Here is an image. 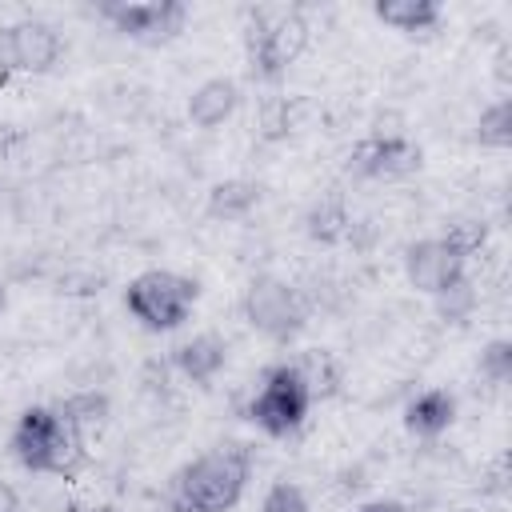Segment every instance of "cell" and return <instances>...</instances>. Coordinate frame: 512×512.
Instances as JSON below:
<instances>
[{"instance_id": "1", "label": "cell", "mask_w": 512, "mask_h": 512, "mask_svg": "<svg viewBox=\"0 0 512 512\" xmlns=\"http://www.w3.org/2000/svg\"><path fill=\"white\" fill-rule=\"evenodd\" d=\"M248 476H252V452L244 444H216L172 476V508L176 512H228L240 504Z\"/></svg>"}, {"instance_id": "2", "label": "cell", "mask_w": 512, "mask_h": 512, "mask_svg": "<svg viewBox=\"0 0 512 512\" xmlns=\"http://www.w3.org/2000/svg\"><path fill=\"white\" fill-rule=\"evenodd\" d=\"M8 448L24 472L36 476H76L84 468V436L60 416L56 404H32L16 416Z\"/></svg>"}, {"instance_id": "3", "label": "cell", "mask_w": 512, "mask_h": 512, "mask_svg": "<svg viewBox=\"0 0 512 512\" xmlns=\"http://www.w3.org/2000/svg\"><path fill=\"white\" fill-rule=\"evenodd\" d=\"M244 56L248 72L264 84H276L288 76V68L308 48V20L292 4H260L244 12Z\"/></svg>"}, {"instance_id": "4", "label": "cell", "mask_w": 512, "mask_h": 512, "mask_svg": "<svg viewBox=\"0 0 512 512\" xmlns=\"http://www.w3.org/2000/svg\"><path fill=\"white\" fill-rule=\"evenodd\" d=\"M200 300V284L172 268H148L128 280L124 308L144 332H176Z\"/></svg>"}, {"instance_id": "5", "label": "cell", "mask_w": 512, "mask_h": 512, "mask_svg": "<svg viewBox=\"0 0 512 512\" xmlns=\"http://www.w3.org/2000/svg\"><path fill=\"white\" fill-rule=\"evenodd\" d=\"M312 392L304 384V376L296 372L292 360H280V364H268L264 376H260V388L256 396L248 400L244 416L272 440H288L304 428L308 412H312Z\"/></svg>"}, {"instance_id": "6", "label": "cell", "mask_w": 512, "mask_h": 512, "mask_svg": "<svg viewBox=\"0 0 512 512\" xmlns=\"http://www.w3.org/2000/svg\"><path fill=\"white\" fill-rule=\"evenodd\" d=\"M240 312H244L248 328H256V332H260L264 340H272V344L296 340V336L304 332V324H308V304H304V296H300L288 280L268 276V272L248 280V288H244V296H240Z\"/></svg>"}, {"instance_id": "7", "label": "cell", "mask_w": 512, "mask_h": 512, "mask_svg": "<svg viewBox=\"0 0 512 512\" xmlns=\"http://www.w3.org/2000/svg\"><path fill=\"white\" fill-rule=\"evenodd\" d=\"M96 16L112 32H120L124 40L144 44V48H160L184 32L188 4L184 0H104L96 8Z\"/></svg>"}, {"instance_id": "8", "label": "cell", "mask_w": 512, "mask_h": 512, "mask_svg": "<svg viewBox=\"0 0 512 512\" xmlns=\"http://www.w3.org/2000/svg\"><path fill=\"white\" fill-rule=\"evenodd\" d=\"M64 56V40L48 20H16L0 28V80L44 76Z\"/></svg>"}, {"instance_id": "9", "label": "cell", "mask_w": 512, "mask_h": 512, "mask_svg": "<svg viewBox=\"0 0 512 512\" xmlns=\"http://www.w3.org/2000/svg\"><path fill=\"white\" fill-rule=\"evenodd\" d=\"M420 164L424 148L404 132H372L348 152V172H356L360 180H404L420 172Z\"/></svg>"}, {"instance_id": "10", "label": "cell", "mask_w": 512, "mask_h": 512, "mask_svg": "<svg viewBox=\"0 0 512 512\" xmlns=\"http://www.w3.org/2000/svg\"><path fill=\"white\" fill-rule=\"evenodd\" d=\"M404 276L416 292L436 300L440 292H448L452 284H460L468 276V260L444 236H424L404 248Z\"/></svg>"}, {"instance_id": "11", "label": "cell", "mask_w": 512, "mask_h": 512, "mask_svg": "<svg viewBox=\"0 0 512 512\" xmlns=\"http://www.w3.org/2000/svg\"><path fill=\"white\" fill-rule=\"evenodd\" d=\"M172 368L196 388H212V380L228 368V340L216 332H196L172 348Z\"/></svg>"}, {"instance_id": "12", "label": "cell", "mask_w": 512, "mask_h": 512, "mask_svg": "<svg viewBox=\"0 0 512 512\" xmlns=\"http://www.w3.org/2000/svg\"><path fill=\"white\" fill-rule=\"evenodd\" d=\"M240 108V84L232 76H208L188 96V120L204 132H216L224 120H232Z\"/></svg>"}, {"instance_id": "13", "label": "cell", "mask_w": 512, "mask_h": 512, "mask_svg": "<svg viewBox=\"0 0 512 512\" xmlns=\"http://www.w3.org/2000/svg\"><path fill=\"white\" fill-rule=\"evenodd\" d=\"M456 412H460L456 392H448V388H424V392H416L404 404V428L416 440H436V436H444L456 424Z\"/></svg>"}, {"instance_id": "14", "label": "cell", "mask_w": 512, "mask_h": 512, "mask_svg": "<svg viewBox=\"0 0 512 512\" xmlns=\"http://www.w3.org/2000/svg\"><path fill=\"white\" fill-rule=\"evenodd\" d=\"M372 12L380 24H388L408 40H428L444 20L440 0H376Z\"/></svg>"}, {"instance_id": "15", "label": "cell", "mask_w": 512, "mask_h": 512, "mask_svg": "<svg viewBox=\"0 0 512 512\" xmlns=\"http://www.w3.org/2000/svg\"><path fill=\"white\" fill-rule=\"evenodd\" d=\"M264 200V188L248 176H228V180H216L208 188V204L204 212L212 220H224V224H236V220H248Z\"/></svg>"}, {"instance_id": "16", "label": "cell", "mask_w": 512, "mask_h": 512, "mask_svg": "<svg viewBox=\"0 0 512 512\" xmlns=\"http://www.w3.org/2000/svg\"><path fill=\"white\" fill-rule=\"evenodd\" d=\"M304 236L316 240V244H328V248L332 244H344L352 236V212H348V204H344L340 192H328V196H320V200L308 204V212H304Z\"/></svg>"}, {"instance_id": "17", "label": "cell", "mask_w": 512, "mask_h": 512, "mask_svg": "<svg viewBox=\"0 0 512 512\" xmlns=\"http://www.w3.org/2000/svg\"><path fill=\"white\" fill-rule=\"evenodd\" d=\"M292 364H296V372L304 376L312 400H328V396L340 392V364H336V356H332L328 348H308V352L296 356Z\"/></svg>"}, {"instance_id": "18", "label": "cell", "mask_w": 512, "mask_h": 512, "mask_svg": "<svg viewBox=\"0 0 512 512\" xmlns=\"http://www.w3.org/2000/svg\"><path fill=\"white\" fill-rule=\"evenodd\" d=\"M60 416L84 436L88 428H100L108 416H112V400H108V392H100V388H84V392H72V396H64L60 404Z\"/></svg>"}, {"instance_id": "19", "label": "cell", "mask_w": 512, "mask_h": 512, "mask_svg": "<svg viewBox=\"0 0 512 512\" xmlns=\"http://www.w3.org/2000/svg\"><path fill=\"white\" fill-rule=\"evenodd\" d=\"M476 140H480V148H496V152L512 148V100L508 96H500L488 108H480Z\"/></svg>"}, {"instance_id": "20", "label": "cell", "mask_w": 512, "mask_h": 512, "mask_svg": "<svg viewBox=\"0 0 512 512\" xmlns=\"http://www.w3.org/2000/svg\"><path fill=\"white\" fill-rule=\"evenodd\" d=\"M296 112L300 104L288 100V96H268L260 104V136L264 140H288L292 128H296Z\"/></svg>"}, {"instance_id": "21", "label": "cell", "mask_w": 512, "mask_h": 512, "mask_svg": "<svg viewBox=\"0 0 512 512\" xmlns=\"http://www.w3.org/2000/svg\"><path fill=\"white\" fill-rule=\"evenodd\" d=\"M440 236H444V240H448L464 260H472V256L488 244V224H484V220H476V216H464V220H452Z\"/></svg>"}, {"instance_id": "22", "label": "cell", "mask_w": 512, "mask_h": 512, "mask_svg": "<svg viewBox=\"0 0 512 512\" xmlns=\"http://www.w3.org/2000/svg\"><path fill=\"white\" fill-rule=\"evenodd\" d=\"M480 376L488 384H496V388H504L512 380V340L496 336V340L484 344V352H480Z\"/></svg>"}, {"instance_id": "23", "label": "cell", "mask_w": 512, "mask_h": 512, "mask_svg": "<svg viewBox=\"0 0 512 512\" xmlns=\"http://www.w3.org/2000/svg\"><path fill=\"white\" fill-rule=\"evenodd\" d=\"M260 512H312V500L296 480H276L260 496Z\"/></svg>"}, {"instance_id": "24", "label": "cell", "mask_w": 512, "mask_h": 512, "mask_svg": "<svg viewBox=\"0 0 512 512\" xmlns=\"http://www.w3.org/2000/svg\"><path fill=\"white\" fill-rule=\"evenodd\" d=\"M432 304H436V312H440L444 320H452V324H464V320L476 312V288H472V280L464 276L460 284H452L448 292H440Z\"/></svg>"}, {"instance_id": "25", "label": "cell", "mask_w": 512, "mask_h": 512, "mask_svg": "<svg viewBox=\"0 0 512 512\" xmlns=\"http://www.w3.org/2000/svg\"><path fill=\"white\" fill-rule=\"evenodd\" d=\"M352 512H412L404 500H392V496H380V500H364V504H356Z\"/></svg>"}, {"instance_id": "26", "label": "cell", "mask_w": 512, "mask_h": 512, "mask_svg": "<svg viewBox=\"0 0 512 512\" xmlns=\"http://www.w3.org/2000/svg\"><path fill=\"white\" fill-rule=\"evenodd\" d=\"M0 512H20V496H16V488L4 484V480H0Z\"/></svg>"}, {"instance_id": "27", "label": "cell", "mask_w": 512, "mask_h": 512, "mask_svg": "<svg viewBox=\"0 0 512 512\" xmlns=\"http://www.w3.org/2000/svg\"><path fill=\"white\" fill-rule=\"evenodd\" d=\"M12 144H16V128H12V124H4V120H0V156H4V152H8V148H12Z\"/></svg>"}, {"instance_id": "28", "label": "cell", "mask_w": 512, "mask_h": 512, "mask_svg": "<svg viewBox=\"0 0 512 512\" xmlns=\"http://www.w3.org/2000/svg\"><path fill=\"white\" fill-rule=\"evenodd\" d=\"M4 300H8V296H4V284H0V312H4Z\"/></svg>"}]
</instances>
